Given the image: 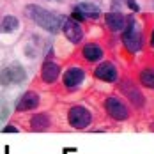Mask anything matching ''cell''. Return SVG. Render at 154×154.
<instances>
[{
  "label": "cell",
  "instance_id": "cell-1",
  "mask_svg": "<svg viewBox=\"0 0 154 154\" xmlns=\"http://www.w3.org/2000/svg\"><path fill=\"white\" fill-rule=\"evenodd\" d=\"M25 13H27V16L30 18L34 23H37L39 27H43L45 30L51 32V34H57V32L62 29L64 18L57 16L55 13L48 11V9H45V7H41V5L30 4V5L25 7Z\"/></svg>",
  "mask_w": 154,
  "mask_h": 154
},
{
  "label": "cell",
  "instance_id": "cell-2",
  "mask_svg": "<svg viewBox=\"0 0 154 154\" xmlns=\"http://www.w3.org/2000/svg\"><path fill=\"white\" fill-rule=\"evenodd\" d=\"M122 43L124 46L129 51H133V53L142 48V32H140L138 25H137V21L133 18L128 20V27H126V30L122 34Z\"/></svg>",
  "mask_w": 154,
  "mask_h": 154
},
{
  "label": "cell",
  "instance_id": "cell-3",
  "mask_svg": "<svg viewBox=\"0 0 154 154\" xmlns=\"http://www.w3.org/2000/svg\"><path fill=\"white\" fill-rule=\"evenodd\" d=\"M92 121L91 117V112L87 110L85 106H73L69 110V124L76 129H83L87 128Z\"/></svg>",
  "mask_w": 154,
  "mask_h": 154
},
{
  "label": "cell",
  "instance_id": "cell-4",
  "mask_svg": "<svg viewBox=\"0 0 154 154\" xmlns=\"http://www.w3.org/2000/svg\"><path fill=\"white\" fill-rule=\"evenodd\" d=\"M105 108H106L108 115L112 119H115V121H126L129 117L128 108H126V105H124L119 97H113V96L108 97L106 101H105Z\"/></svg>",
  "mask_w": 154,
  "mask_h": 154
},
{
  "label": "cell",
  "instance_id": "cell-5",
  "mask_svg": "<svg viewBox=\"0 0 154 154\" xmlns=\"http://www.w3.org/2000/svg\"><path fill=\"white\" fill-rule=\"evenodd\" d=\"M62 32H64V35L71 43H80L83 39V29L80 27V23L75 21L73 18H66L62 21Z\"/></svg>",
  "mask_w": 154,
  "mask_h": 154
},
{
  "label": "cell",
  "instance_id": "cell-6",
  "mask_svg": "<svg viewBox=\"0 0 154 154\" xmlns=\"http://www.w3.org/2000/svg\"><path fill=\"white\" fill-rule=\"evenodd\" d=\"M25 71L21 66H9L5 67L2 73H0V82L4 85H9V83H21L25 80Z\"/></svg>",
  "mask_w": 154,
  "mask_h": 154
},
{
  "label": "cell",
  "instance_id": "cell-7",
  "mask_svg": "<svg viewBox=\"0 0 154 154\" xmlns=\"http://www.w3.org/2000/svg\"><path fill=\"white\" fill-rule=\"evenodd\" d=\"M94 76L97 80H103V82H115L117 80V67L112 62H103L96 67Z\"/></svg>",
  "mask_w": 154,
  "mask_h": 154
},
{
  "label": "cell",
  "instance_id": "cell-8",
  "mask_svg": "<svg viewBox=\"0 0 154 154\" xmlns=\"http://www.w3.org/2000/svg\"><path fill=\"white\" fill-rule=\"evenodd\" d=\"M83 78H85L83 69H80V67H71V69H67L66 75H64V85H66L67 89H73V87H76V85H80V83L83 82Z\"/></svg>",
  "mask_w": 154,
  "mask_h": 154
},
{
  "label": "cell",
  "instance_id": "cell-9",
  "mask_svg": "<svg viewBox=\"0 0 154 154\" xmlns=\"http://www.w3.org/2000/svg\"><path fill=\"white\" fill-rule=\"evenodd\" d=\"M37 105H39V96L35 92H25L20 97V101L16 105V110L18 112H27V110L37 108Z\"/></svg>",
  "mask_w": 154,
  "mask_h": 154
},
{
  "label": "cell",
  "instance_id": "cell-10",
  "mask_svg": "<svg viewBox=\"0 0 154 154\" xmlns=\"http://www.w3.org/2000/svg\"><path fill=\"white\" fill-rule=\"evenodd\" d=\"M59 75H60L59 64H55V62H45V64H43L41 76H43V80H45L46 83H53V82L59 78Z\"/></svg>",
  "mask_w": 154,
  "mask_h": 154
},
{
  "label": "cell",
  "instance_id": "cell-11",
  "mask_svg": "<svg viewBox=\"0 0 154 154\" xmlns=\"http://www.w3.org/2000/svg\"><path fill=\"white\" fill-rule=\"evenodd\" d=\"M126 23H128V21H126L124 14L117 13V11L108 13L106 14V27L110 29V30H113V32L122 30V29H126Z\"/></svg>",
  "mask_w": 154,
  "mask_h": 154
},
{
  "label": "cell",
  "instance_id": "cell-12",
  "mask_svg": "<svg viewBox=\"0 0 154 154\" xmlns=\"http://www.w3.org/2000/svg\"><path fill=\"white\" fill-rule=\"evenodd\" d=\"M76 9L85 16V18H89V20H97V18L101 16L99 7H97V5H94V4H91V2H82V4H78Z\"/></svg>",
  "mask_w": 154,
  "mask_h": 154
},
{
  "label": "cell",
  "instance_id": "cell-13",
  "mask_svg": "<svg viewBox=\"0 0 154 154\" xmlns=\"http://www.w3.org/2000/svg\"><path fill=\"white\" fill-rule=\"evenodd\" d=\"M83 57L89 62H97L99 59H103V50L97 45H85L83 46Z\"/></svg>",
  "mask_w": 154,
  "mask_h": 154
},
{
  "label": "cell",
  "instance_id": "cell-14",
  "mask_svg": "<svg viewBox=\"0 0 154 154\" xmlns=\"http://www.w3.org/2000/svg\"><path fill=\"white\" fill-rule=\"evenodd\" d=\"M122 89H124V92L129 96V99H131L137 106H142V105H143V96H142V92H140L138 89H135V87L131 85V82H124Z\"/></svg>",
  "mask_w": 154,
  "mask_h": 154
},
{
  "label": "cell",
  "instance_id": "cell-15",
  "mask_svg": "<svg viewBox=\"0 0 154 154\" xmlns=\"http://www.w3.org/2000/svg\"><path fill=\"white\" fill-rule=\"evenodd\" d=\"M30 126L34 131H43V129H48V126H50V119H48L45 113H37V115H34L30 121Z\"/></svg>",
  "mask_w": 154,
  "mask_h": 154
},
{
  "label": "cell",
  "instance_id": "cell-16",
  "mask_svg": "<svg viewBox=\"0 0 154 154\" xmlns=\"http://www.w3.org/2000/svg\"><path fill=\"white\" fill-rule=\"evenodd\" d=\"M140 82H142V85H145L149 89H154V69H151V67L143 69L140 73Z\"/></svg>",
  "mask_w": 154,
  "mask_h": 154
},
{
  "label": "cell",
  "instance_id": "cell-17",
  "mask_svg": "<svg viewBox=\"0 0 154 154\" xmlns=\"http://www.w3.org/2000/svg\"><path fill=\"white\" fill-rule=\"evenodd\" d=\"M18 20H16L14 16H5L4 20H2V23H0V27H2V30L4 32H13L18 29Z\"/></svg>",
  "mask_w": 154,
  "mask_h": 154
},
{
  "label": "cell",
  "instance_id": "cell-18",
  "mask_svg": "<svg viewBox=\"0 0 154 154\" xmlns=\"http://www.w3.org/2000/svg\"><path fill=\"white\" fill-rule=\"evenodd\" d=\"M71 18H73V20H75V21H78V23H80V21H83V20H85V16L82 14V13H80V11H78L76 7H75V9H73V14H71Z\"/></svg>",
  "mask_w": 154,
  "mask_h": 154
},
{
  "label": "cell",
  "instance_id": "cell-19",
  "mask_svg": "<svg viewBox=\"0 0 154 154\" xmlns=\"http://www.w3.org/2000/svg\"><path fill=\"white\" fill-rule=\"evenodd\" d=\"M126 2H128V5H129L133 11H138V5H137V2H135V0H126Z\"/></svg>",
  "mask_w": 154,
  "mask_h": 154
},
{
  "label": "cell",
  "instance_id": "cell-20",
  "mask_svg": "<svg viewBox=\"0 0 154 154\" xmlns=\"http://www.w3.org/2000/svg\"><path fill=\"white\" fill-rule=\"evenodd\" d=\"M9 131H18L14 126H7V128H4V133H9Z\"/></svg>",
  "mask_w": 154,
  "mask_h": 154
},
{
  "label": "cell",
  "instance_id": "cell-21",
  "mask_svg": "<svg viewBox=\"0 0 154 154\" xmlns=\"http://www.w3.org/2000/svg\"><path fill=\"white\" fill-rule=\"evenodd\" d=\"M151 46L154 48V30H152V34H151Z\"/></svg>",
  "mask_w": 154,
  "mask_h": 154
},
{
  "label": "cell",
  "instance_id": "cell-22",
  "mask_svg": "<svg viewBox=\"0 0 154 154\" xmlns=\"http://www.w3.org/2000/svg\"><path fill=\"white\" fill-rule=\"evenodd\" d=\"M57 2H64V0H57Z\"/></svg>",
  "mask_w": 154,
  "mask_h": 154
}]
</instances>
